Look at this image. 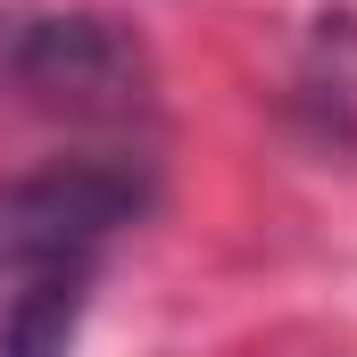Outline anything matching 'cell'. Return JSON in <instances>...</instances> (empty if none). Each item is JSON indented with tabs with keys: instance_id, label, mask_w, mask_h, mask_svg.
I'll use <instances>...</instances> for the list:
<instances>
[{
	"instance_id": "3957f363",
	"label": "cell",
	"mask_w": 357,
	"mask_h": 357,
	"mask_svg": "<svg viewBox=\"0 0 357 357\" xmlns=\"http://www.w3.org/2000/svg\"><path fill=\"white\" fill-rule=\"evenodd\" d=\"M91 282L100 274H33V282H8V299H0V357H75Z\"/></svg>"
},
{
	"instance_id": "7a4b0ae2",
	"label": "cell",
	"mask_w": 357,
	"mask_h": 357,
	"mask_svg": "<svg viewBox=\"0 0 357 357\" xmlns=\"http://www.w3.org/2000/svg\"><path fill=\"white\" fill-rule=\"evenodd\" d=\"M142 158H59L0 183V291L33 274H100V258L150 216Z\"/></svg>"
},
{
	"instance_id": "6da1fadb",
	"label": "cell",
	"mask_w": 357,
	"mask_h": 357,
	"mask_svg": "<svg viewBox=\"0 0 357 357\" xmlns=\"http://www.w3.org/2000/svg\"><path fill=\"white\" fill-rule=\"evenodd\" d=\"M0 100L42 125H142L158 67L108 8H0Z\"/></svg>"
}]
</instances>
